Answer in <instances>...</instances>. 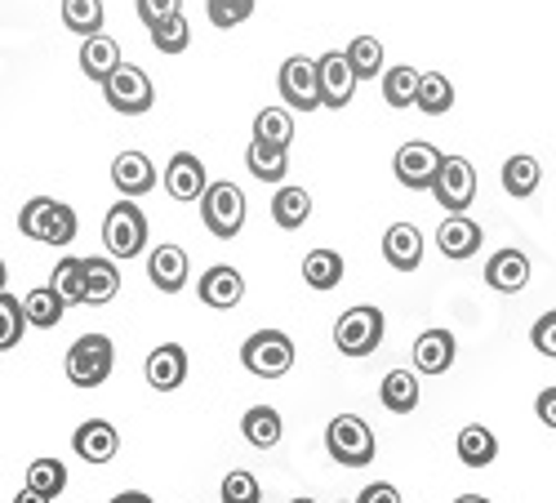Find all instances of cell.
Listing matches in <instances>:
<instances>
[{
	"instance_id": "1",
	"label": "cell",
	"mask_w": 556,
	"mask_h": 503,
	"mask_svg": "<svg viewBox=\"0 0 556 503\" xmlns=\"http://www.w3.org/2000/svg\"><path fill=\"white\" fill-rule=\"evenodd\" d=\"M18 232L45 246H72L76 241V210L54 197H31L18 210Z\"/></svg>"
},
{
	"instance_id": "2",
	"label": "cell",
	"mask_w": 556,
	"mask_h": 503,
	"mask_svg": "<svg viewBox=\"0 0 556 503\" xmlns=\"http://www.w3.org/2000/svg\"><path fill=\"white\" fill-rule=\"evenodd\" d=\"M326 450H330V460L343 464V468H365L369 460H375L379 441H375V432H369V424L361 415H339L326 428Z\"/></svg>"
},
{
	"instance_id": "3",
	"label": "cell",
	"mask_w": 556,
	"mask_h": 503,
	"mask_svg": "<svg viewBox=\"0 0 556 503\" xmlns=\"http://www.w3.org/2000/svg\"><path fill=\"white\" fill-rule=\"evenodd\" d=\"M241 361H245V370L258 375V379H281V375L294 370V339L286 330H258V335L245 339Z\"/></svg>"
},
{
	"instance_id": "4",
	"label": "cell",
	"mask_w": 556,
	"mask_h": 503,
	"mask_svg": "<svg viewBox=\"0 0 556 503\" xmlns=\"http://www.w3.org/2000/svg\"><path fill=\"white\" fill-rule=\"evenodd\" d=\"M103 241L112 259H138L148 250V214L138 210L134 201H121L108 210L103 218Z\"/></svg>"
},
{
	"instance_id": "5",
	"label": "cell",
	"mask_w": 556,
	"mask_h": 503,
	"mask_svg": "<svg viewBox=\"0 0 556 503\" xmlns=\"http://www.w3.org/2000/svg\"><path fill=\"white\" fill-rule=\"evenodd\" d=\"M112 365H116L112 339H108V335H85V339H76L72 352H67V379H72L76 388H99V383H108Z\"/></svg>"
},
{
	"instance_id": "6",
	"label": "cell",
	"mask_w": 556,
	"mask_h": 503,
	"mask_svg": "<svg viewBox=\"0 0 556 503\" xmlns=\"http://www.w3.org/2000/svg\"><path fill=\"white\" fill-rule=\"evenodd\" d=\"M201 218L210 227V237L231 241L245 227V192L237 183H210V192L201 197Z\"/></svg>"
},
{
	"instance_id": "7",
	"label": "cell",
	"mask_w": 556,
	"mask_h": 503,
	"mask_svg": "<svg viewBox=\"0 0 556 503\" xmlns=\"http://www.w3.org/2000/svg\"><path fill=\"white\" fill-rule=\"evenodd\" d=\"M334 343H339L343 356H369L383 343V312L369 307V303L348 307L339 316V326H334Z\"/></svg>"
},
{
	"instance_id": "8",
	"label": "cell",
	"mask_w": 556,
	"mask_h": 503,
	"mask_svg": "<svg viewBox=\"0 0 556 503\" xmlns=\"http://www.w3.org/2000/svg\"><path fill=\"white\" fill-rule=\"evenodd\" d=\"M103 99H108V108L121 112V116H143V112H152V103H156V89H152V76H148L143 67L121 63V72L103 85Z\"/></svg>"
},
{
	"instance_id": "9",
	"label": "cell",
	"mask_w": 556,
	"mask_h": 503,
	"mask_svg": "<svg viewBox=\"0 0 556 503\" xmlns=\"http://www.w3.org/2000/svg\"><path fill=\"white\" fill-rule=\"evenodd\" d=\"M441 165H445L441 148H432V143H424V139L405 143V148L396 152V161H392L396 183H401V188H409V192H432L437 178H441Z\"/></svg>"
},
{
	"instance_id": "10",
	"label": "cell",
	"mask_w": 556,
	"mask_h": 503,
	"mask_svg": "<svg viewBox=\"0 0 556 503\" xmlns=\"http://www.w3.org/2000/svg\"><path fill=\"white\" fill-rule=\"evenodd\" d=\"M281 99L294 108V112H316V108H326L320 103V63L316 59H286L281 63Z\"/></svg>"
},
{
	"instance_id": "11",
	"label": "cell",
	"mask_w": 556,
	"mask_h": 503,
	"mask_svg": "<svg viewBox=\"0 0 556 503\" xmlns=\"http://www.w3.org/2000/svg\"><path fill=\"white\" fill-rule=\"evenodd\" d=\"M432 197H437V205H445L450 214L468 210L472 197H477V169H472V161H468V156H445Z\"/></svg>"
},
{
	"instance_id": "12",
	"label": "cell",
	"mask_w": 556,
	"mask_h": 503,
	"mask_svg": "<svg viewBox=\"0 0 556 503\" xmlns=\"http://www.w3.org/2000/svg\"><path fill=\"white\" fill-rule=\"evenodd\" d=\"M320 63V103L326 108H348L352 103V95H356V67H352V59H348V50L339 54V50H330V54H320L316 59Z\"/></svg>"
},
{
	"instance_id": "13",
	"label": "cell",
	"mask_w": 556,
	"mask_h": 503,
	"mask_svg": "<svg viewBox=\"0 0 556 503\" xmlns=\"http://www.w3.org/2000/svg\"><path fill=\"white\" fill-rule=\"evenodd\" d=\"M165 192L174 201H197L210 192V178H205V165L197 152H174L169 165H165Z\"/></svg>"
},
{
	"instance_id": "14",
	"label": "cell",
	"mask_w": 556,
	"mask_h": 503,
	"mask_svg": "<svg viewBox=\"0 0 556 503\" xmlns=\"http://www.w3.org/2000/svg\"><path fill=\"white\" fill-rule=\"evenodd\" d=\"M72 450L80 454L85 464H112L116 450H121V432H116L108 419H85V424L72 432Z\"/></svg>"
},
{
	"instance_id": "15",
	"label": "cell",
	"mask_w": 556,
	"mask_h": 503,
	"mask_svg": "<svg viewBox=\"0 0 556 503\" xmlns=\"http://www.w3.org/2000/svg\"><path fill=\"white\" fill-rule=\"evenodd\" d=\"M485 286L498 290V294H517L530 286V259L521 250H494L490 263H485Z\"/></svg>"
},
{
	"instance_id": "16",
	"label": "cell",
	"mask_w": 556,
	"mask_h": 503,
	"mask_svg": "<svg viewBox=\"0 0 556 503\" xmlns=\"http://www.w3.org/2000/svg\"><path fill=\"white\" fill-rule=\"evenodd\" d=\"M197 294H201V303H205V307H218V312H227V307H237V303L245 299V277H241L237 267L214 263V267L205 272V277H201Z\"/></svg>"
},
{
	"instance_id": "17",
	"label": "cell",
	"mask_w": 556,
	"mask_h": 503,
	"mask_svg": "<svg viewBox=\"0 0 556 503\" xmlns=\"http://www.w3.org/2000/svg\"><path fill=\"white\" fill-rule=\"evenodd\" d=\"M112 183H116V192H121L125 201L148 197V192L156 188V165H152L143 152H121V156L112 161Z\"/></svg>"
},
{
	"instance_id": "18",
	"label": "cell",
	"mask_w": 556,
	"mask_h": 503,
	"mask_svg": "<svg viewBox=\"0 0 556 503\" xmlns=\"http://www.w3.org/2000/svg\"><path fill=\"white\" fill-rule=\"evenodd\" d=\"M148 277H152V286L161 290V294H178L182 286H188V250L182 246H156L152 254H148Z\"/></svg>"
},
{
	"instance_id": "19",
	"label": "cell",
	"mask_w": 556,
	"mask_h": 503,
	"mask_svg": "<svg viewBox=\"0 0 556 503\" xmlns=\"http://www.w3.org/2000/svg\"><path fill=\"white\" fill-rule=\"evenodd\" d=\"M481 241H485L481 237V223H472L468 214H450L437 227V246H441L445 259H472L481 250Z\"/></svg>"
},
{
	"instance_id": "20",
	"label": "cell",
	"mask_w": 556,
	"mask_h": 503,
	"mask_svg": "<svg viewBox=\"0 0 556 503\" xmlns=\"http://www.w3.org/2000/svg\"><path fill=\"white\" fill-rule=\"evenodd\" d=\"M383 259L396 272H414V267H419L424 263V237H419V227H414V223H392L388 237H383Z\"/></svg>"
},
{
	"instance_id": "21",
	"label": "cell",
	"mask_w": 556,
	"mask_h": 503,
	"mask_svg": "<svg viewBox=\"0 0 556 503\" xmlns=\"http://www.w3.org/2000/svg\"><path fill=\"white\" fill-rule=\"evenodd\" d=\"M80 72L89 76V80H99V85H108L116 72H121V45L112 40V36H89L85 45H80Z\"/></svg>"
},
{
	"instance_id": "22",
	"label": "cell",
	"mask_w": 556,
	"mask_h": 503,
	"mask_svg": "<svg viewBox=\"0 0 556 503\" xmlns=\"http://www.w3.org/2000/svg\"><path fill=\"white\" fill-rule=\"evenodd\" d=\"M454 365V335L450 330H424L414 339V370L419 375H445Z\"/></svg>"
},
{
	"instance_id": "23",
	"label": "cell",
	"mask_w": 556,
	"mask_h": 503,
	"mask_svg": "<svg viewBox=\"0 0 556 503\" xmlns=\"http://www.w3.org/2000/svg\"><path fill=\"white\" fill-rule=\"evenodd\" d=\"M182 379H188V352L178 343H161L148 356V383L156 392H174V388H182Z\"/></svg>"
},
{
	"instance_id": "24",
	"label": "cell",
	"mask_w": 556,
	"mask_h": 503,
	"mask_svg": "<svg viewBox=\"0 0 556 503\" xmlns=\"http://www.w3.org/2000/svg\"><path fill=\"white\" fill-rule=\"evenodd\" d=\"M241 432H245V441L254 450H271V445H281L286 424H281V415H276L271 405H250L245 419H241Z\"/></svg>"
},
{
	"instance_id": "25",
	"label": "cell",
	"mask_w": 556,
	"mask_h": 503,
	"mask_svg": "<svg viewBox=\"0 0 556 503\" xmlns=\"http://www.w3.org/2000/svg\"><path fill=\"white\" fill-rule=\"evenodd\" d=\"M121 290V267L116 259H85V303H112Z\"/></svg>"
},
{
	"instance_id": "26",
	"label": "cell",
	"mask_w": 556,
	"mask_h": 503,
	"mask_svg": "<svg viewBox=\"0 0 556 503\" xmlns=\"http://www.w3.org/2000/svg\"><path fill=\"white\" fill-rule=\"evenodd\" d=\"M458 460L468 464V468H490L494 460H498V437L490 432V428H481V424H468L458 432Z\"/></svg>"
},
{
	"instance_id": "27",
	"label": "cell",
	"mask_w": 556,
	"mask_h": 503,
	"mask_svg": "<svg viewBox=\"0 0 556 503\" xmlns=\"http://www.w3.org/2000/svg\"><path fill=\"white\" fill-rule=\"evenodd\" d=\"M539 183H543V169H539L534 156L521 152V156H507V161H503V192H507V197L526 201V197L539 192Z\"/></svg>"
},
{
	"instance_id": "28",
	"label": "cell",
	"mask_w": 556,
	"mask_h": 503,
	"mask_svg": "<svg viewBox=\"0 0 556 503\" xmlns=\"http://www.w3.org/2000/svg\"><path fill=\"white\" fill-rule=\"evenodd\" d=\"M245 165H250V174H254V178H263V183H281V178L290 174V152L254 139V143H250V152H245Z\"/></svg>"
},
{
	"instance_id": "29",
	"label": "cell",
	"mask_w": 556,
	"mask_h": 503,
	"mask_svg": "<svg viewBox=\"0 0 556 503\" xmlns=\"http://www.w3.org/2000/svg\"><path fill=\"white\" fill-rule=\"evenodd\" d=\"M419 89H424V72H414L409 63L388 67V72H383V99H388L392 108H409V103H419Z\"/></svg>"
},
{
	"instance_id": "30",
	"label": "cell",
	"mask_w": 556,
	"mask_h": 503,
	"mask_svg": "<svg viewBox=\"0 0 556 503\" xmlns=\"http://www.w3.org/2000/svg\"><path fill=\"white\" fill-rule=\"evenodd\" d=\"M254 139L290 152V143H294V116H290L286 108H263V112L254 116Z\"/></svg>"
},
{
	"instance_id": "31",
	"label": "cell",
	"mask_w": 556,
	"mask_h": 503,
	"mask_svg": "<svg viewBox=\"0 0 556 503\" xmlns=\"http://www.w3.org/2000/svg\"><path fill=\"white\" fill-rule=\"evenodd\" d=\"M303 281H307L312 290H334V286L343 281V259H339V250H312V254L303 259Z\"/></svg>"
},
{
	"instance_id": "32",
	"label": "cell",
	"mask_w": 556,
	"mask_h": 503,
	"mask_svg": "<svg viewBox=\"0 0 556 503\" xmlns=\"http://www.w3.org/2000/svg\"><path fill=\"white\" fill-rule=\"evenodd\" d=\"M271 218H276V227L294 232V227H303L312 218V197L303 188H281L271 197Z\"/></svg>"
},
{
	"instance_id": "33",
	"label": "cell",
	"mask_w": 556,
	"mask_h": 503,
	"mask_svg": "<svg viewBox=\"0 0 556 503\" xmlns=\"http://www.w3.org/2000/svg\"><path fill=\"white\" fill-rule=\"evenodd\" d=\"M379 397H383V405L392 410V415H409V410L419 405V379H414L409 370H392V375L383 379Z\"/></svg>"
},
{
	"instance_id": "34",
	"label": "cell",
	"mask_w": 556,
	"mask_h": 503,
	"mask_svg": "<svg viewBox=\"0 0 556 503\" xmlns=\"http://www.w3.org/2000/svg\"><path fill=\"white\" fill-rule=\"evenodd\" d=\"M63 23L76 36H99L103 32V0H63Z\"/></svg>"
},
{
	"instance_id": "35",
	"label": "cell",
	"mask_w": 556,
	"mask_h": 503,
	"mask_svg": "<svg viewBox=\"0 0 556 503\" xmlns=\"http://www.w3.org/2000/svg\"><path fill=\"white\" fill-rule=\"evenodd\" d=\"M23 307H27V322L31 326H40V330H54L59 322H63V299L50 290V286H40V290H31L27 299H23Z\"/></svg>"
},
{
	"instance_id": "36",
	"label": "cell",
	"mask_w": 556,
	"mask_h": 503,
	"mask_svg": "<svg viewBox=\"0 0 556 503\" xmlns=\"http://www.w3.org/2000/svg\"><path fill=\"white\" fill-rule=\"evenodd\" d=\"M419 108L424 116H445L454 108V85L445 80V72H424V89H419Z\"/></svg>"
},
{
	"instance_id": "37",
	"label": "cell",
	"mask_w": 556,
	"mask_h": 503,
	"mask_svg": "<svg viewBox=\"0 0 556 503\" xmlns=\"http://www.w3.org/2000/svg\"><path fill=\"white\" fill-rule=\"evenodd\" d=\"M27 326H31L27 322V307L5 290V294H0V352H14Z\"/></svg>"
},
{
	"instance_id": "38",
	"label": "cell",
	"mask_w": 556,
	"mask_h": 503,
	"mask_svg": "<svg viewBox=\"0 0 556 503\" xmlns=\"http://www.w3.org/2000/svg\"><path fill=\"white\" fill-rule=\"evenodd\" d=\"M50 290L63 303H85V259H63L50 277Z\"/></svg>"
},
{
	"instance_id": "39",
	"label": "cell",
	"mask_w": 556,
	"mask_h": 503,
	"mask_svg": "<svg viewBox=\"0 0 556 503\" xmlns=\"http://www.w3.org/2000/svg\"><path fill=\"white\" fill-rule=\"evenodd\" d=\"M27 490H40V494L59 499V494L67 490V468H63L59 460H31V468H27Z\"/></svg>"
},
{
	"instance_id": "40",
	"label": "cell",
	"mask_w": 556,
	"mask_h": 503,
	"mask_svg": "<svg viewBox=\"0 0 556 503\" xmlns=\"http://www.w3.org/2000/svg\"><path fill=\"white\" fill-rule=\"evenodd\" d=\"M348 59H352V67H356L361 80H375V76L383 72V45H379L375 36H356V40L348 45Z\"/></svg>"
},
{
	"instance_id": "41",
	"label": "cell",
	"mask_w": 556,
	"mask_h": 503,
	"mask_svg": "<svg viewBox=\"0 0 556 503\" xmlns=\"http://www.w3.org/2000/svg\"><path fill=\"white\" fill-rule=\"evenodd\" d=\"M152 45H156L161 54H182V50L192 45V27H188V18L178 14V18L156 23V27H152Z\"/></svg>"
},
{
	"instance_id": "42",
	"label": "cell",
	"mask_w": 556,
	"mask_h": 503,
	"mask_svg": "<svg viewBox=\"0 0 556 503\" xmlns=\"http://www.w3.org/2000/svg\"><path fill=\"white\" fill-rule=\"evenodd\" d=\"M205 14H210V23H214V27L231 32V27H241V23L254 14V0H210Z\"/></svg>"
},
{
	"instance_id": "43",
	"label": "cell",
	"mask_w": 556,
	"mask_h": 503,
	"mask_svg": "<svg viewBox=\"0 0 556 503\" xmlns=\"http://www.w3.org/2000/svg\"><path fill=\"white\" fill-rule=\"evenodd\" d=\"M263 490H258V477L237 468V473H227L223 477V503H258Z\"/></svg>"
},
{
	"instance_id": "44",
	"label": "cell",
	"mask_w": 556,
	"mask_h": 503,
	"mask_svg": "<svg viewBox=\"0 0 556 503\" xmlns=\"http://www.w3.org/2000/svg\"><path fill=\"white\" fill-rule=\"evenodd\" d=\"M182 14V0H138V18H143L148 27L165 23V18H178Z\"/></svg>"
},
{
	"instance_id": "45",
	"label": "cell",
	"mask_w": 556,
	"mask_h": 503,
	"mask_svg": "<svg viewBox=\"0 0 556 503\" xmlns=\"http://www.w3.org/2000/svg\"><path fill=\"white\" fill-rule=\"evenodd\" d=\"M530 339H534V348H539L543 356H552V361H556V307L539 316L534 330H530Z\"/></svg>"
},
{
	"instance_id": "46",
	"label": "cell",
	"mask_w": 556,
	"mask_h": 503,
	"mask_svg": "<svg viewBox=\"0 0 556 503\" xmlns=\"http://www.w3.org/2000/svg\"><path fill=\"white\" fill-rule=\"evenodd\" d=\"M356 503H401V490L392 481H375V486H365Z\"/></svg>"
},
{
	"instance_id": "47",
	"label": "cell",
	"mask_w": 556,
	"mask_h": 503,
	"mask_svg": "<svg viewBox=\"0 0 556 503\" xmlns=\"http://www.w3.org/2000/svg\"><path fill=\"white\" fill-rule=\"evenodd\" d=\"M534 415H539V424H543V428H556V383L539 392V401H534Z\"/></svg>"
},
{
	"instance_id": "48",
	"label": "cell",
	"mask_w": 556,
	"mask_h": 503,
	"mask_svg": "<svg viewBox=\"0 0 556 503\" xmlns=\"http://www.w3.org/2000/svg\"><path fill=\"white\" fill-rule=\"evenodd\" d=\"M112 503H152V494H143V490H121Z\"/></svg>"
},
{
	"instance_id": "49",
	"label": "cell",
	"mask_w": 556,
	"mask_h": 503,
	"mask_svg": "<svg viewBox=\"0 0 556 503\" xmlns=\"http://www.w3.org/2000/svg\"><path fill=\"white\" fill-rule=\"evenodd\" d=\"M14 503H54V499H50V494H40V490H18Z\"/></svg>"
},
{
	"instance_id": "50",
	"label": "cell",
	"mask_w": 556,
	"mask_h": 503,
	"mask_svg": "<svg viewBox=\"0 0 556 503\" xmlns=\"http://www.w3.org/2000/svg\"><path fill=\"white\" fill-rule=\"evenodd\" d=\"M454 503H490V499H481V494H458Z\"/></svg>"
},
{
	"instance_id": "51",
	"label": "cell",
	"mask_w": 556,
	"mask_h": 503,
	"mask_svg": "<svg viewBox=\"0 0 556 503\" xmlns=\"http://www.w3.org/2000/svg\"><path fill=\"white\" fill-rule=\"evenodd\" d=\"M290 503H316V499H307V494H303V499H290Z\"/></svg>"
}]
</instances>
